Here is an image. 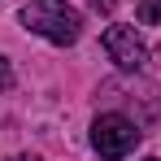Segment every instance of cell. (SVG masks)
<instances>
[{
	"instance_id": "obj_1",
	"label": "cell",
	"mask_w": 161,
	"mask_h": 161,
	"mask_svg": "<svg viewBox=\"0 0 161 161\" xmlns=\"http://www.w3.org/2000/svg\"><path fill=\"white\" fill-rule=\"evenodd\" d=\"M22 22H26L35 35H44V39H53V44H74L83 35V18L65 4V0H31L26 9H22Z\"/></svg>"
},
{
	"instance_id": "obj_2",
	"label": "cell",
	"mask_w": 161,
	"mask_h": 161,
	"mask_svg": "<svg viewBox=\"0 0 161 161\" xmlns=\"http://www.w3.org/2000/svg\"><path fill=\"white\" fill-rule=\"evenodd\" d=\"M135 144H139V126H135L131 118H122V113H100V118L92 122V148H96L105 161H122Z\"/></svg>"
},
{
	"instance_id": "obj_3",
	"label": "cell",
	"mask_w": 161,
	"mask_h": 161,
	"mask_svg": "<svg viewBox=\"0 0 161 161\" xmlns=\"http://www.w3.org/2000/svg\"><path fill=\"white\" fill-rule=\"evenodd\" d=\"M100 44H105L109 61H118L122 70H144V61H148V44L135 35V26H109Z\"/></svg>"
},
{
	"instance_id": "obj_4",
	"label": "cell",
	"mask_w": 161,
	"mask_h": 161,
	"mask_svg": "<svg viewBox=\"0 0 161 161\" xmlns=\"http://www.w3.org/2000/svg\"><path fill=\"white\" fill-rule=\"evenodd\" d=\"M135 13H139V22H144V26H161V0H139V4H135Z\"/></svg>"
},
{
	"instance_id": "obj_5",
	"label": "cell",
	"mask_w": 161,
	"mask_h": 161,
	"mask_svg": "<svg viewBox=\"0 0 161 161\" xmlns=\"http://www.w3.org/2000/svg\"><path fill=\"white\" fill-rule=\"evenodd\" d=\"M13 83V74H9V65H4V57H0V87H9Z\"/></svg>"
},
{
	"instance_id": "obj_6",
	"label": "cell",
	"mask_w": 161,
	"mask_h": 161,
	"mask_svg": "<svg viewBox=\"0 0 161 161\" xmlns=\"http://www.w3.org/2000/svg\"><path fill=\"white\" fill-rule=\"evenodd\" d=\"M92 9H96V13H109V9H113V0H92Z\"/></svg>"
},
{
	"instance_id": "obj_7",
	"label": "cell",
	"mask_w": 161,
	"mask_h": 161,
	"mask_svg": "<svg viewBox=\"0 0 161 161\" xmlns=\"http://www.w3.org/2000/svg\"><path fill=\"white\" fill-rule=\"evenodd\" d=\"M13 161H39V157H13Z\"/></svg>"
},
{
	"instance_id": "obj_8",
	"label": "cell",
	"mask_w": 161,
	"mask_h": 161,
	"mask_svg": "<svg viewBox=\"0 0 161 161\" xmlns=\"http://www.w3.org/2000/svg\"><path fill=\"white\" fill-rule=\"evenodd\" d=\"M148 161H157V157H148Z\"/></svg>"
}]
</instances>
